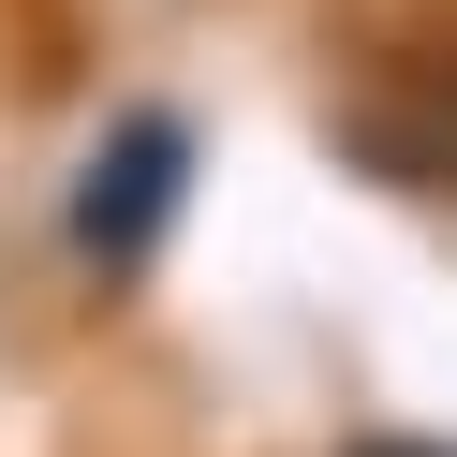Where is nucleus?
Wrapping results in <instances>:
<instances>
[{
	"mask_svg": "<svg viewBox=\"0 0 457 457\" xmlns=\"http://www.w3.org/2000/svg\"><path fill=\"white\" fill-rule=\"evenodd\" d=\"M178 207H192V119L178 104L104 119V148L74 162V251H89L104 280H133L162 237H178Z\"/></svg>",
	"mask_w": 457,
	"mask_h": 457,
	"instance_id": "nucleus-1",
	"label": "nucleus"
},
{
	"mask_svg": "<svg viewBox=\"0 0 457 457\" xmlns=\"http://www.w3.org/2000/svg\"><path fill=\"white\" fill-rule=\"evenodd\" d=\"M354 457H457V443H354Z\"/></svg>",
	"mask_w": 457,
	"mask_h": 457,
	"instance_id": "nucleus-2",
	"label": "nucleus"
}]
</instances>
